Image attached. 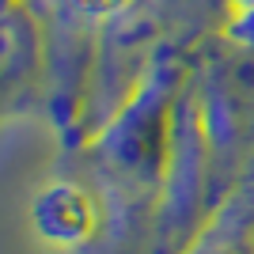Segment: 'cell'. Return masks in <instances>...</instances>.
I'll use <instances>...</instances> for the list:
<instances>
[{
    "label": "cell",
    "instance_id": "6da1fadb",
    "mask_svg": "<svg viewBox=\"0 0 254 254\" xmlns=\"http://www.w3.org/2000/svg\"><path fill=\"white\" fill-rule=\"evenodd\" d=\"M190 57V50L163 42L140 91L72 152L80 179L99 193L106 212L103 239L91 254H156L171 171V126Z\"/></svg>",
    "mask_w": 254,
    "mask_h": 254
},
{
    "label": "cell",
    "instance_id": "7a4b0ae2",
    "mask_svg": "<svg viewBox=\"0 0 254 254\" xmlns=\"http://www.w3.org/2000/svg\"><path fill=\"white\" fill-rule=\"evenodd\" d=\"M190 84L201 110L216 193L247 179L254 156V50L224 31L190 57Z\"/></svg>",
    "mask_w": 254,
    "mask_h": 254
},
{
    "label": "cell",
    "instance_id": "3957f363",
    "mask_svg": "<svg viewBox=\"0 0 254 254\" xmlns=\"http://www.w3.org/2000/svg\"><path fill=\"white\" fill-rule=\"evenodd\" d=\"M31 224L38 239L68 254H91L103 239L106 212L99 193L80 175L50 179L31 201Z\"/></svg>",
    "mask_w": 254,
    "mask_h": 254
},
{
    "label": "cell",
    "instance_id": "277c9868",
    "mask_svg": "<svg viewBox=\"0 0 254 254\" xmlns=\"http://www.w3.org/2000/svg\"><path fill=\"white\" fill-rule=\"evenodd\" d=\"M182 254H254V179L224 193Z\"/></svg>",
    "mask_w": 254,
    "mask_h": 254
},
{
    "label": "cell",
    "instance_id": "5b68a950",
    "mask_svg": "<svg viewBox=\"0 0 254 254\" xmlns=\"http://www.w3.org/2000/svg\"><path fill=\"white\" fill-rule=\"evenodd\" d=\"M34 11L42 15H61V19H72L87 31H106L110 23L133 15L137 8H144L148 0H27Z\"/></svg>",
    "mask_w": 254,
    "mask_h": 254
},
{
    "label": "cell",
    "instance_id": "8992f818",
    "mask_svg": "<svg viewBox=\"0 0 254 254\" xmlns=\"http://www.w3.org/2000/svg\"><path fill=\"white\" fill-rule=\"evenodd\" d=\"M228 34H232L235 42H243V46H251V50H254V0H251V4H243V8L232 15Z\"/></svg>",
    "mask_w": 254,
    "mask_h": 254
}]
</instances>
